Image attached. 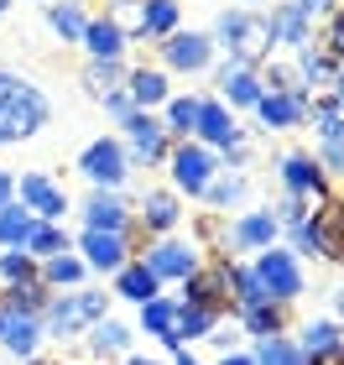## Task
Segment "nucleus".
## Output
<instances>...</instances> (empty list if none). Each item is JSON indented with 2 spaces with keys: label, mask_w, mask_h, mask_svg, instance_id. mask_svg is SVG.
Wrapping results in <instances>:
<instances>
[{
  "label": "nucleus",
  "mask_w": 344,
  "mask_h": 365,
  "mask_svg": "<svg viewBox=\"0 0 344 365\" xmlns=\"http://www.w3.org/2000/svg\"><path fill=\"white\" fill-rule=\"evenodd\" d=\"M47 115H53V105H47V94L31 84V78L0 68V146H16V141L37 136L47 125Z\"/></svg>",
  "instance_id": "obj_1"
},
{
  "label": "nucleus",
  "mask_w": 344,
  "mask_h": 365,
  "mask_svg": "<svg viewBox=\"0 0 344 365\" xmlns=\"http://www.w3.org/2000/svg\"><path fill=\"white\" fill-rule=\"evenodd\" d=\"M219 42L229 47V63L251 68V63L271 53V21L256 11H229V16H219Z\"/></svg>",
  "instance_id": "obj_2"
},
{
  "label": "nucleus",
  "mask_w": 344,
  "mask_h": 365,
  "mask_svg": "<svg viewBox=\"0 0 344 365\" xmlns=\"http://www.w3.org/2000/svg\"><path fill=\"white\" fill-rule=\"evenodd\" d=\"M100 319H105V292H68V297H53V303H47V329H53L58 339H68V334L100 324Z\"/></svg>",
  "instance_id": "obj_3"
},
{
  "label": "nucleus",
  "mask_w": 344,
  "mask_h": 365,
  "mask_svg": "<svg viewBox=\"0 0 344 365\" xmlns=\"http://www.w3.org/2000/svg\"><path fill=\"white\" fill-rule=\"evenodd\" d=\"M16 193H21V209L31 214V220H42V225H58L63 214H68V198H63V188L47 173H21Z\"/></svg>",
  "instance_id": "obj_4"
},
{
  "label": "nucleus",
  "mask_w": 344,
  "mask_h": 365,
  "mask_svg": "<svg viewBox=\"0 0 344 365\" xmlns=\"http://www.w3.org/2000/svg\"><path fill=\"white\" fill-rule=\"evenodd\" d=\"M78 173H84L89 182H100V188H120V182H125V152H120V141H94V146H84Z\"/></svg>",
  "instance_id": "obj_5"
},
{
  "label": "nucleus",
  "mask_w": 344,
  "mask_h": 365,
  "mask_svg": "<svg viewBox=\"0 0 344 365\" xmlns=\"http://www.w3.org/2000/svg\"><path fill=\"white\" fill-rule=\"evenodd\" d=\"M229 272L235 267H209V272H193L188 282V308H204L219 319V308H229Z\"/></svg>",
  "instance_id": "obj_6"
},
{
  "label": "nucleus",
  "mask_w": 344,
  "mask_h": 365,
  "mask_svg": "<svg viewBox=\"0 0 344 365\" xmlns=\"http://www.w3.org/2000/svg\"><path fill=\"white\" fill-rule=\"evenodd\" d=\"M256 282H261V292H266V297H282V303L303 292V277H298V267H292V256H282V251H266V256H261Z\"/></svg>",
  "instance_id": "obj_7"
},
{
  "label": "nucleus",
  "mask_w": 344,
  "mask_h": 365,
  "mask_svg": "<svg viewBox=\"0 0 344 365\" xmlns=\"http://www.w3.org/2000/svg\"><path fill=\"white\" fill-rule=\"evenodd\" d=\"M308 240H313L318 256L344 261V209H339V204H323V209L313 214V225H308Z\"/></svg>",
  "instance_id": "obj_8"
},
{
  "label": "nucleus",
  "mask_w": 344,
  "mask_h": 365,
  "mask_svg": "<svg viewBox=\"0 0 344 365\" xmlns=\"http://www.w3.org/2000/svg\"><path fill=\"white\" fill-rule=\"evenodd\" d=\"M47 282L26 277V282H11L6 297H0V313H16V319H37V313H47Z\"/></svg>",
  "instance_id": "obj_9"
},
{
  "label": "nucleus",
  "mask_w": 344,
  "mask_h": 365,
  "mask_svg": "<svg viewBox=\"0 0 344 365\" xmlns=\"http://www.w3.org/2000/svg\"><path fill=\"white\" fill-rule=\"evenodd\" d=\"M256 110H261V120H266V125H298L308 115L303 89H271V94L256 99Z\"/></svg>",
  "instance_id": "obj_10"
},
{
  "label": "nucleus",
  "mask_w": 344,
  "mask_h": 365,
  "mask_svg": "<svg viewBox=\"0 0 344 365\" xmlns=\"http://www.w3.org/2000/svg\"><path fill=\"white\" fill-rule=\"evenodd\" d=\"M84 256L94 272H120L125 267V240L115 230H84Z\"/></svg>",
  "instance_id": "obj_11"
},
{
  "label": "nucleus",
  "mask_w": 344,
  "mask_h": 365,
  "mask_svg": "<svg viewBox=\"0 0 344 365\" xmlns=\"http://www.w3.org/2000/svg\"><path fill=\"white\" fill-rule=\"evenodd\" d=\"M125 130H130V141H136V157L141 162H157L162 152H167V130H162L146 110H130L125 115Z\"/></svg>",
  "instance_id": "obj_12"
},
{
  "label": "nucleus",
  "mask_w": 344,
  "mask_h": 365,
  "mask_svg": "<svg viewBox=\"0 0 344 365\" xmlns=\"http://www.w3.org/2000/svg\"><path fill=\"white\" fill-rule=\"evenodd\" d=\"M167 63L172 68H188V73H199L204 63H209V37H199V31H177V37H167Z\"/></svg>",
  "instance_id": "obj_13"
},
{
  "label": "nucleus",
  "mask_w": 344,
  "mask_h": 365,
  "mask_svg": "<svg viewBox=\"0 0 344 365\" xmlns=\"http://www.w3.org/2000/svg\"><path fill=\"white\" fill-rule=\"evenodd\" d=\"M37 339H42L37 319H16V313H0V344H6L16 360H26L31 350H37Z\"/></svg>",
  "instance_id": "obj_14"
},
{
  "label": "nucleus",
  "mask_w": 344,
  "mask_h": 365,
  "mask_svg": "<svg viewBox=\"0 0 344 365\" xmlns=\"http://www.w3.org/2000/svg\"><path fill=\"white\" fill-rule=\"evenodd\" d=\"M172 168H177V182H183L188 193H204L209 188V173H214V157L199 152V146H183V152L172 157Z\"/></svg>",
  "instance_id": "obj_15"
},
{
  "label": "nucleus",
  "mask_w": 344,
  "mask_h": 365,
  "mask_svg": "<svg viewBox=\"0 0 344 365\" xmlns=\"http://www.w3.org/2000/svg\"><path fill=\"white\" fill-rule=\"evenodd\" d=\"M146 272H152V277H193V272H199V261H193V251H188V245H157V251L152 256H146Z\"/></svg>",
  "instance_id": "obj_16"
},
{
  "label": "nucleus",
  "mask_w": 344,
  "mask_h": 365,
  "mask_svg": "<svg viewBox=\"0 0 344 365\" xmlns=\"http://www.w3.org/2000/svg\"><path fill=\"white\" fill-rule=\"evenodd\" d=\"M84 42H89L94 63H120V53H125V31L115 21H89L84 26Z\"/></svg>",
  "instance_id": "obj_17"
},
{
  "label": "nucleus",
  "mask_w": 344,
  "mask_h": 365,
  "mask_svg": "<svg viewBox=\"0 0 344 365\" xmlns=\"http://www.w3.org/2000/svg\"><path fill=\"white\" fill-rule=\"evenodd\" d=\"M229 240L245 245V251H271V240H276V220H271V214H245V220L229 230Z\"/></svg>",
  "instance_id": "obj_18"
},
{
  "label": "nucleus",
  "mask_w": 344,
  "mask_h": 365,
  "mask_svg": "<svg viewBox=\"0 0 344 365\" xmlns=\"http://www.w3.org/2000/svg\"><path fill=\"white\" fill-rule=\"evenodd\" d=\"M271 42H287V47H308V16L298 6H276L271 16Z\"/></svg>",
  "instance_id": "obj_19"
},
{
  "label": "nucleus",
  "mask_w": 344,
  "mask_h": 365,
  "mask_svg": "<svg viewBox=\"0 0 344 365\" xmlns=\"http://www.w3.org/2000/svg\"><path fill=\"white\" fill-rule=\"evenodd\" d=\"M141 324L152 329V334L162 339V344H183V334H177V308L172 303H162V297H152V303H141Z\"/></svg>",
  "instance_id": "obj_20"
},
{
  "label": "nucleus",
  "mask_w": 344,
  "mask_h": 365,
  "mask_svg": "<svg viewBox=\"0 0 344 365\" xmlns=\"http://www.w3.org/2000/svg\"><path fill=\"white\" fill-rule=\"evenodd\" d=\"M21 251L37 261V256H63L68 251V235H63L58 225H42V220H31V230H26V240H21Z\"/></svg>",
  "instance_id": "obj_21"
},
{
  "label": "nucleus",
  "mask_w": 344,
  "mask_h": 365,
  "mask_svg": "<svg viewBox=\"0 0 344 365\" xmlns=\"http://www.w3.org/2000/svg\"><path fill=\"white\" fill-rule=\"evenodd\" d=\"M193 130H204L214 146H240V125L229 120L219 105H199V125H193Z\"/></svg>",
  "instance_id": "obj_22"
},
{
  "label": "nucleus",
  "mask_w": 344,
  "mask_h": 365,
  "mask_svg": "<svg viewBox=\"0 0 344 365\" xmlns=\"http://www.w3.org/2000/svg\"><path fill=\"white\" fill-rule=\"evenodd\" d=\"M177 0H141V37H172Z\"/></svg>",
  "instance_id": "obj_23"
},
{
  "label": "nucleus",
  "mask_w": 344,
  "mask_h": 365,
  "mask_svg": "<svg viewBox=\"0 0 344 365\" xmlns=\"http://www.w3.org/2000/svg\"><path fill=\"white\" fill-rule=\"evenodd\" d=\"M219 89L229 94V105H256V99H261L256 73H251V68H240V63H229V68L219 73Z\"/></svg>",
  "instance_id": "obj_24"
},
{
  "label": "nucleus",
  "mask_w": 344,
  "mask_h": 365,
  "mask_svg": "<svg viewBox=\"0 0 344 365\" xmlns=\"http://www.w3.org/2000/svg\"><path fill=\"white\" fill-rule=\"evenodd\" d=\"M84 214H89V230H115V235L125 230V204L110 198V193H94L84 204Z\"/></svg>",
  "instance_id": "obj_25"
},
{
  "label": "nucleus",
  "mask_w": 344,
  "mask_h": 365,
  "mask_svg": "<svg viewBox=\"0 0 344 365\" xmlns=\"http://www.w3.org/2000/svg\"><path fill=\"white\" fill-rule=\"evenodd\" d=\"M308 115H313V125H318V141L329 146V152H344V115L334 110V99H318Z\"/></svg>",
  "instance_id": "obj_26"
},
{
  "label": "nucleus",
  "mask_w": 344,
  "mask_h": 365,
  "mask_svg": "<svg viewBox=\"0 0 344 365\" xmlns=\"http://www.w3.org/2000/svg\"><path fill=\"white\" fill-rule=\"evenodd\" d=\"M47 26H53L63 42H84V26L89 21H84V11H78L73 0H58V6H47Z\"/></svg>",
  "instance_id": "obj_27"
},
{
  "label": "nucleus",
  "mask_w": 344,
  "mask_h": 365,
  "mask_svg": "<svg viewBox=\"0 0 344 365\" xmlns=\"http://www.w3.org/2000/svg\"><path fill=\"white\" fill-rule=\"evenodd\" d=\"M282 173H287V188H292V193H308V188L323 193V173H318V162H313V157H287V162H282Z\"/></svg>",
  "instance_id": "obj_28"
},
{
  "label": "nucleus",
  "mask_w": 344,
  "mask_h": 365,
  "mask_svg": "<svg viewBox=\"0 0 344 365\" xmlns=\"http://www.w3.org/2000/svg\"><path fill=\"white\" fill-rule=\"evenodd\" d=\"M125 344H130L125 324H115V319H100V324H89V350H94V355H120Z\"/></svg>",
  "instance_id": "obj_29"
},
{
  "label": "nucleus",
  "mask_w": 344,
  "mask_h": 365,
  "mask_svg": "<svg viewBox=\"0 0 344 365\" xmlns=\"http://www.w3.org/2000/svg\"><path fill=\"white\" fill-rule=\"evenodd\" d=\"M120 297H130V303H152L157 297V277L146 272V261L141 267H120Z\"/></svg>",
  "instance_id": "obj_30"
},
{
  "label": "nucleus",
  "mask_w": 344,
  "mask_h": 365,
  "mask_svg": "<svg viewBox=\"0 0 344 365\" xmlns=\"http://www.w3.org/2000/svg\"><path fill=\"white\" fill-rule=\"evenodd\" d=\"M26 230H31V214H26L21 204H6V209H0V245H6V251H21Z\"/></svg>",
  "instance_id": "obj_31"
},
{
  "label": "nucleus",
  "mask_w": 344,
  "mask_h": 365,
  "mask_svg": "<svg viewBox=\"0 0 344 365\" xmlns=\"http://www.w3.org/2000/svg\"><path fill=\"white\" fill-rule=\"evenodd\" d=\"M157 99H167V78L157 68H136L130 73V105H157Z\"/></svg>",
  "instance_id": "obj_32"
},
{
  "label": "nucleus",
  "mask_w": 344,
  "mask_h": 365,
  "mask_svg": "<svg viewBox=\"0 0 344 365\" xmlns=\"http://www.w3.org/2000/svg\"><path fill=\"white\" fill-rule=\"evenodd\" d=\"M84 84H89V94H100V99L120 94V63H89V68H84Z\"/></svg>",
  "instance_id": "obj_33"
},
{
  "label": "nucleus",
  "mask_w": 344,
  "mask_h": 365,
  "mask_svg": "<svg viewBox=\"0 0 344 365\" xmlns=\"http://www.w3.org/2000/svg\"><path fill=\"white\" fill-rule=\"evenodd\" d=\"M78 277H84V267H78L68 251H63V256H47V267H42V282H47V287H73Z\"/></svg>",
  "instance_id": "obj_34"
},
{
  "label": "nucleus",
  "mask_w": 344,
  "mask_h": 365,
  "mask_svg": "<svg viewBox=\"0 0 344 365\" xmlns=\"http://www.w3.org/2000/svg\"><path fill=\"white\" fill-rule=\"evenodd\" d=\"M146 225L152 230H172L177 225V198L172 193H146Z\"/></svg>",
  "instance_id": "obj_35"
},
{
  "label": "nucleus",
  "mask_w": 344,
  "mask_h": 365,
  "mask_svg": "<svg viewBox=\"0 0 344 365\" xmlns=\"http://www.w3.org/2000/svg\"><path fill=\"white\" fill-rule=\"evenodd\" d=\"M245 329L261 339H271L276 329H282V308H271V303H256V308H245Z\"/></svg>",
  "instance_id": "obj_36"
},
{
  "label": "nucleus",
  "mask_w": 344,
  "mask_h": 365,
  "mask_svg": "<svg viewBox=\"0 0 344 365\" xmlns=\"http://www.w3.org/2000/svg\"><path fill=\"white\" fill-rule=\"evenodd\" d=\"M303 350H308V360H318V355L339 350V329H334V324H308V334H303Z\"/></svg>",
  "instance_id": "obj_37"
},
{
  "label": "nucleus",
  "mask_w": 344,
  "mask_h": 365,
  "mask_svg": "<svg viewBox=\"0 0 344 365\" xmlns=\"http://www.w3.org/2000/svg\"><path fill=\"white\" fill-rule=\"evenodd\" d=\"M261 365H308V355H298L287 339H261Z\"/></svg>",
  "instance_id": "obj_38"
},
{
  "label": "nucleus",
  "mask_w": 344,
  "mask_h": 365,
  "mask_svg": "<svg viewBox=\"0 0 344 365\" xmlns=\"http://www.w3.org/2000/svg\"><path fill=\"white\" fill-rule=\"evenodd\" d=\"M209 329H214V313H204V308H177V334L183 339H193V334H209Z\"/></svg>",
  "instance_id": "obj_39"
},
{
  "label": "nucleus",
  "mask_w": 344,
  "mask_h": 365,
  "mask_svg": "<svg viewBox=\"0 0 344 365\" xmlns=\"http://www.w3.org/2000/svg\"><path fill=\"white\" fill-rule=\"evenodd\" d=\"M298 68H303L308 84H318V78L334 73V58H329V53H313V47H303V53H298Z\"/></svg>",
  "instance_id": "obj_40"
},
{
  "label": "nucleus",
  "mask_w": 344,
  "mask_h": 365,
  "mask_svg": "<svg viewBox=\"0 0 344 365\" xmlns=\"http://www.w3.org/2000/svg\"><path fill=\"white\" fill-rule=\"evenodd\" d=\"M0 277L6 282H26V277H37V261H31L26 251H6L0 256Z\"/></svg>",
  "instance_id": "obj_41"
},
{
  "label": "nucleus",
  "mask_w": 344,
  "mask_h": 365,
  "mask_svg": "<svg viewBox=\"0 0 344 365\" xmlns=\"http://www.w3.org/2000/svg\"><path fill=\"white\" fill-rule=\"evenodd\" d=\"M229 287L240 292V303L245 308H256V303H266V292H261V282L251 277V272H229Z\"/></svg>",
  "instance_id": "obj_42"
},
{
  "label": "nucleus",
  "mask_w": 344,
  "mask_h": 365,
  "mask_svg": "<svg viewBox=\"0 0 344 365\" xmlns=\"http://www.w3.org/2000/svg\"><path fill=\"white\" fill-rule=\"evenodd\" d=\"M167 120H172V130H193L199 125V99H172Z\"/></svg>",
  "instance_id": "obj_43"
},
{
  "label": "nucleus",
  "mask_w": 344,
  "mask_h": 365,
  "mask_svg": "<svg viewBox=\"0 0 344 365\" xmlns=\"http://www.w3.org/2000/svg\"><path fill=\"white\" fill-rule=\"evenodd\" d=\"M204 193L214 198V204H235V198L245 193V178H224V182H209Z\"/></svg>",
  "instance_id": "obj_44"
},
{
  "label": "nucleus",
  "mask_w": 344,
  "mask_h": 365,
  "mask_svg": "<svg viewBox=\"0 0 344 365\" xmlns=\"http://www.w3.org/2000/svg\"><path fill=\"white\" fill-rule=\"evenodd\" d=\"M323 53H329V58H344V11L334 16V26H329V37H323Z\"/></svg>",
  "instance_id": "obj_45"
},
{
  "label": "nucleus",
  "mask_w": 344,
  "mask_h": 365,
  "mask_svg": "<svg viewBox=\"0 0 344 365\" xmlns=\"http://www.w3.org/2000/svg\"><path fill=\"white\" fill-rule=\"evenodd\" d=\"M105 110L115 115V120H125V115L136 110V105H130V94H110V99H105Z\"/></svg>",
  "instance_id": "obj_46"
},
{
  "label": "nucleus",
  "mask_w": 344,
  "mask_h": 365,
  "mask_svg": "<svg viewBox=\"0 0 344 365\" xmlns=\"http://www.w3.org/2000/svg\"><path fill=\"white\" fill-rule=\"evenodd\" d=\"M282 220H287V225H303V198H298V193L282 204Z\"/></svg>",
  "instance_id": "obj_47"
},
{
  "label": "nucleus",
  "mask_w": 344,
  "mask_h": 365,
  "mask_svg": "<svg viewBox=\"0 0 344 365\" xmlns=\"http://www.w3.org/2000/svg\"><path fill=\"white\" fill-rule=\"evenodd\" d=\"M303 16H318V11H334V0H292Z\"/></svg>",
  "instance_id": "obj_48"
},
{
  "label": "nucleus",
  "mask_w": 344,
  "mask_h": 365,
  "mask_svg": "<svg viewBox=\"0 0 344 365\" xmlns=\"http://www.w3.org/2000/svg\"><path fill=\"white\" fill-rule=\"evenodd\" d=\"M11 193H16V178H11L6 168H0V209H6V204H11Z\"/></svg>",
  "instance_id": "obj_49"
},
{
  "label": "nucleus",
  "mask_w": 344,
  "mask_h": 365,
  "mask_svg": "<svg viewBox=\"0 0 344 365\" xmlns=\"http://www.w3.org/2000/svg\"><path fill=\"white\" fill-rule=\"evenodd\" d=\"M308 365H344V344H339V350H329V355H318V360H308Z\"/></svg>",
  "instance_id": "obj_50"
},
{
  "label": "nucleus",
  "mask_w": 344,
  "mask_h": 365,
  "mask_svg": "<svg viewBox=\"0 0 344 365\" xmlns=\"http://www.w3.org/2000/svg\"><path fill=\"white\" fill-rule=\"evenodd\" d=\"M334 89H339V94H334V110L344 115V73H339V84H334Z\"/></svg>",
  "instance_id": "obj_51"
},
{
  "label": "nucleus",
  "mask_w": 344,
  "mask_h": 365,
  "mask_svg": "<svg viewBox=\"0 0 344 365\" xmlns=\"http://www.w3.org/2000/svg\"><path fill=\"white\" fill-rule=\"evenodd\" d=\"M224 365H256V360H245V355H229V360H224Z\"/></svg>",
  "instance_id": "obj_52"
},
{
  "label": "nucleus",
  "mask_w": 344,
  "mask_h": 365,
  "mask_svg": "<svg viewBox=\"0 0 344 365\" xmlns=\"http://www.w3.org/2000/svg\"><path fill=\"white\" fill-rule=\"evenodd\" d=\"M177 365H199V360H193V355H177Z\"/></svg>",
  "instance_id": "obj_53"
},
{
  "label": "nucleus",
  "mask_w": 344,
  "mask_h": 365,
  "mask_svg": "<svg viewBox=\"0 0 344 365\" xmlns=\"http://www.w3.org/2000/svg\"><path fill=\"white\" fill-rule=\"evenodd\" d=\"M6 11H11V0H0V21H6Z\"/></svg>",
  "instance_id": "obj_54"
},
{
  "label": "nucleus",
  "mask_w": 344,
  "mask_h": 365,
  "mask_svg": "<svg viewBox=\"0 0 344 365\" xmlns=\"http://www.w3.org/2000/svg\"><path fill=\"white\" fill-rule=\"evenodd\" d=\"M130 365H152V360H130Z\"/></svg>",
  "instance_id": "obj_55"
},
{
  "label": "nucleus",
  "mask_w": 344,
  "mask_h": 365,
  "mask_svg": "<svg viewBox=\"0 0 344 365\" xmlns=\"http://www.w3.org/2000/svg\"><path fill=\"white\" fill-rule=\"evenodd\" d=\"M339 313H344V292H339Z\"/></svg>",
  "instance_id": "obj_56"
},
{
  "label": "nucleus",
  "mask_w": 344,
  "mask_h": 365,
  "mask_svg": "<svg viewBox=\"0 0 344 365\" xmlns=\"http://www.w3.org/2000/svg\"><path fill=\"white\" fill-rule=\"evenodd\" d=\"M37 365H47V360H37Z\"/></svg>",
  "instance_id": "obj_57"
}]
</instances>
